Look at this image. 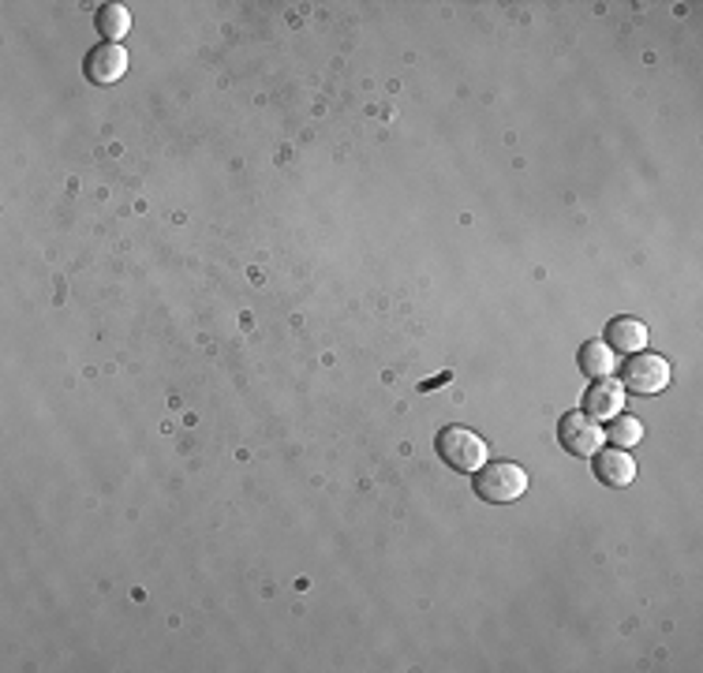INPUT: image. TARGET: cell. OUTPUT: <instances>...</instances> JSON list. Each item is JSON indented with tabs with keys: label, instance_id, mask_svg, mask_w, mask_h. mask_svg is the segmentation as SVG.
<instances>
[{
	"label": "cell",
	"instance_id": "cell-9",
	"mask_svg": "<svg viewBox=\"0 0 703 673\" xmlns=\"http://www.w3.org/2000/svg\"><path fill=\"white\" fill-rule=\"evenodd\" d=\"M617 367H621V360L606 341H583L580 344V370L588 378H610Z\"/></svg>",
	"mask_w": 703,
	"mask_h": 673
},
{
	"label": "cell",
	"instance_id": "cell-2",
	"mask_svg": "<svg viewBox=\"0 0 703 673\" xmlns=\"http://www.w3.org/2000/svg\"><path fill=\"white\" fill-rule=\"evenodd\" d=\"M532 479L517 460H490L476 471V494L490 505H509L528 494Z\"/></svg>",
	"mask_w": 703,
	"mask_h": 673
},
{
	"label": "cell",
	"instance_id": "cell-3",
	"mask_svg": "<svg viewBox=\"0 0 703 673\" xmlns=\"http://www.w3.org/2000/svg\"><path fill=\"white\" fill-rule=\"evenodd\" d=\"M617 370H621V389H625V393H636V397L662 393L673 378L670 363L662 356H655V352H633L628 363H621Z\"/></svg>",
	"mask_w": 703,
	"mask_h": 673
},
{
	"label": "cell",
	"instance_id": "cell-6",
	"mask_svg": "<svg viewBox=\"0 0 703 673\" xmlns=\"http://www.w3.org/2000/svg\"><path fill=\"white\" fill-rule=\"evenodd\" d=\"M591 471H596V479L602 487L621 490V487H628L636 479V460L628 457V449L610 445V449L591 453Z\"/></svg>",
	"mask_w": 703,
	"mask_h": 673
},
{
	"label": "cell",
	"instance_id": "cell-5",
	"mask_svg": "<svg viewBox=\"0 0 703 673\" xmlns=\"http://www.w3.org/2000/svg\"><path fill=\"white\" fill-rule=\"evenodd\" d=\"M83 71H87L90 83H98V87L116 83V79L127 71V49H124V45H116V42L94 45V49L87 53V60H83Z\"/></svg>",
	"mask_w": 703,
	"mask_h": 673
},
{
	"label": "cell",
	"instance_id": "cell-8",
	"mask_svg": "<svg viewBox=\"0 0 703 673\" xmlns=\"http://www.w3.org/2000/svg\"><path fill=\"white\" fill-rule=\"evenodd\" d=\"M647 341H651V333H647V326L640 318H628L621 315L614 322L606 326V344L614 352H625V356H633V352H644Z\"/></svg>",
	"mask_w": 703,
	"mask_h": 673
},
{
	"label": "cell",
	"instance_id": "cell-1",
	"mask_svg": "<svg viewBox=\"0 0 703 673\" xmlns=\"http://www.w3.org/2000/svg\"><path fill=\"white\" fill-rule=\"evenodd\" d=\"M434 449H438V457H442L445 468L461 471V476H476L490 457L487 442H483L472 426H461V423L442 426L438 438H434Z\"/></svg>",
	"mask_w": 703,
	"mask_h": 673
},
{
	"label": "cell",
	"instance_id": "cell-7",
	"mask_svg": "<svg viewBox=\"0 0 703 673\" xmlns=\"http://www.w3.org/2000/svg\"><path fill=\"white\" fill-rule=\"evenodd\" d=\"M583 412L591 420H614V415L625 412V389L621 381H610V378H596L591 389L583 393Z\"/></svg>",
	"mask_w": 703,
	"mask_h": 673
},
{
	"label": "cell",
	"instance_id": "cell-11",
	"mask_svg": "<svg viewBox=\"0 0 703 673\" xmlns=\"http://www.w3.org/2000/svg\"><path fill=\"white\" fill-rule=\"evenodd\" d=\"M610 438V445H617V449H633V445H640L644 442V423L636 420V415H614L610 420V426L602 431Z\"/></svg>",
	"mask_w": 703,
	"mask_h": 673
},
{
	"label": "cell",
	"instance_id": "cell-4",
	"mask_svg": "<svg viewBox=\"0 0 703 673\" xmlns=\"http://www.w3.org/2000/svg\"><path fill=\"white\" fill-rule=\"evenodd\" d=\"M558 442L569 457H591L606 442V434H602L599 420H591L588 412H565L558 423Z\"/></svg>",
	"mask_w": 703,
	"mask_h": 673
},
{
	"label": "cell",
	"instance_id": "cell-10",
	"mask_svg": "<svg viewBox=\"0 0 703 673\" xmlns=\"http://www.w3.org/2000/svg\"><path fill=\"white\" fill-rule=\"evenodd\" d=\"M94 26H98V34H102L105 42L121 45L124 34L132 31V12H127L124 4H102V8H98V15H94Z\"/></svg>",
	"mask_w": 703,
	"mask_h": 673
}]
</instances>
